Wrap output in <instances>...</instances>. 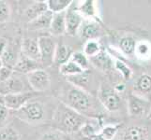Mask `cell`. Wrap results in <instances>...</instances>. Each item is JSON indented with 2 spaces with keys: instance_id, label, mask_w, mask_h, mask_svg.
Wrapping results in <instances>:
<instances>
[{
  "instance_id": "cell-31",
  "label": "cell",
  "mask_w": 151,
  "mask_h": 140,
  "mask_svg": "<svg viewBox=\"0 0 151 140\" xmlns=\"http://www.w3.org/2000/svg\"><path fill=\"white\" fill-rule=\"evenodd\" d=\"M12 9L9 4L7 1L0 0V23H6L9 20Z\"/></svg>"
},
{
  "instance_id": "cell-32",
  "label": "cell",
  "mask_w": 151,
  "mask_h": 140,
  "mask_svg": "<svg viewBox=\"0 0 151 140\" xmlns=\"http://www.w3.org/2000/svg\"><path fill=\"white\" fill-rule=\"evenodd\" d=\"M118 125H106L101 129L100 134L104 140H112L118 131Z\"/></svg>"
},
{
  "instance_id": "cell-23",
  "label": "cell",
  "mask_w": 151,
  "mask_h": 140,
  "mask_svg": "<svg viewBox=\"0 0 151 140\" xmlns=\"http://www.w3.org/2000/svg\"><path fill=\"white\" fill-rule=\"evenodd\" d=\"M137 42L132 36H124L118 42V47L126 56H132L135 53Z\"/></svg>"
},
{
  "instance_id": "cell-3",
  "label": "cell",
  "mask_w": 151,
  "mask_h": 140,
  "mask_svg": "<svg viewBox=\"0 0 151 140\" xmlns=\"http://www.w3.org/2000/svg\"><path fill=\"white\" fill-rule=\"evenodd\" d=\"M14 112L18 119L28 124H38L42 122L45 117V109L42 103L34 101L33 99Z\"/></svg>"
},
{
  "instance_id": "cell-25",
  "label": "cell",
  "mask_w": 151,
  "mask_h": 140,
  "mask_svg": "<svg viewBox=\"0 0 151 140\" xmlns=\"http://www.w3.org/2000/svg\"><path fill=\"white\" fill-rule=\"evenodd\" d=\"M101 51V46L97 39L86 40L84 45V48H83V53L89 59L99 54Z\"/></svg>"
},
{
  "instance_id": "cell-10",
  "label": "cell",
  "mask_w": 151,
  "mask_h": 140,
  "mask_svg": "<svg viewBox=\"0 0 151 140\" xmlns=\"http://www.w3.org/2000/svg\"><path fill=\"white\" fill-rule=\"evenodd\" d=\"M101 34V26L100 23L94 20L84 19L81 24V27L78 31V35L80 36L82 39L90 40L97 39V38Z\"/></svg>"
},
{
  "instance_id": "cell-28",
  "label": "cell",
  "mask_w": 151,
  "mask_h": 140,
  "mask_svg": "<svg viewBox=\"0 0 151 140\" xmlns=\"http://www.w3.org/2000/svg\"><path fill=\"white\" fill-rule=\"evenodd\" d=\"M70 61L75 63L83 70L89 69V65H90L89 58L86 56L83 51H73V53H72L70 57Z\"/></svg>"
},
{
  "instance_id": "cell-38",
  "label": "cell",
  "mask_w": 151,
  "mask_h": 140,
  "mask_svg": "<svg viewBox=\"0 0 151 140\" xmlns=\"http://www.w3.org/2000/svg\"><path fill=\"white\" fill-rule=\"evenodd\" d=\"M3 98H4V95H0V104H3Z\"/></svg>"
},
{
  "instance_id": "cell-5",
  "label": "cell",
  "mask_w": 151,
  "mask_h": 140,
  "mask_svg": "<svg viewBox=\"0 0 151 140\" xmlns=\"http://www.w3.org/2000/svg\"><path fill=\"white\" fill-rule=\"evenodd\" d=\"M30 88L34 92H44L51 86V77L43 68H40L27 75Z\"/></svg>"
},
{
  "instance_id": "cell-17",
  "label": "cell",
  "mask_w": 151,
  "mask_h": 140,
  "mask_svg": "<svg viewBox=\"0 0 151 140\" xmlns=\"http://www.w3.org/2000/svg\"><path fill=\"white\" fill-rule=\"evenodd\" d=\"M72 53H73V50L71 47L66 44H57L54 54L53 64L59 67L70 60Z\"/></svg>"
},
{
  "instance_id": "cell-4",
  "label": "cell",
  "mask_w": 151,
  "mask_h": 140,
  "mask_svg": "<svg viewBox=\"0 0 151 140\" xmlns=\"http://www.w3.org/2000/svg\"><path fill=\"white\" fill-rule=\"evenodd\" d=\"M98 99L102 107L108 111H116L120 107L121 99L114 88L103 83L98 91Z\"/></svg>"
},
{
  "instance_id": "cell-27",
  "label": "cell",
  "mask_w": 151,
  "mask_h": 140,
  "mask_svg": "<svg viewBox=\"0 0 151 140\" xmlns=\"http://www.w3.org/2000/svg\"><path fill=\"white\" fill-rule=\"evenodd\" d=\"M58 69H59V73L67 77L78 75V74L82 73L83 71H85L82 68H80L75 63H73V62L70 60L69 62H67V63H65L64 65H60L58 67Z\"/></svg>"
},
{
  "instance_id": "cell-19",
  "label": "cell",
  "mask_w": 151,
  "mask_h": 140,
  "mask_svg": "<svg viewBox=\"0 0 151 140\" xmlns=\"http://www.w3.org/2000/svg\"><path fill=\"white\" fill-rule=\"evenodd\" d=\"M48 10L46 1H35L25 9L24 17L27 19L28 23L32 22L35 19L40 17L41 14H43Z\"/></svg>"
},
{
  "instance_id": "cell-33",
  "label": "cell",
  "mask_w": 151,
  "mask_h": 140,
  "mask_svg": "<svg viewBox=\"0 0 151 140\" xmlns=\"http://www.w3.org/2000/svg\"><path fill=\"white\" fill-rule=\"evenodd\" d=\"M80 132H81L83 136L86 137V138H89V140L92 137H94L96 134H98L97 132H96L95 126L93 125V123H91L89 121H88L86 123L84 124V126L81 128Z\"/></svg>"
},
{
  "instance_id": "cell-36",
  "label": "cell",
  "mask_w": 151,
  "mask_h": 140,
  "mask_svg": "<svg viewBox=\"0 0 151 140\" xmlns=\"http://www.w3.org/2000/svg\"><path fill=\"white\" fill-rule=\"evenodd\" d=\"M13 69L8 66H2L0 68V83H3L6 80H8L10 77L13 75Z\"/></svg>"
},
{
  "instance_id": "cell-11",
  "label": "cell",
  "mask_w": 151,
  "mask_h": 140,
  "mask_svg": "<svg viewBox=\"0 0 151 140\" xmlns=\"http://www.w3.org/2000/svg\"><path fill=\"white\" fill-rule=\"evenodd\" d=\"M40 68H42V66H41V64L40 62L31 60V59L27 58V57L21 54L19 56L17 62L15 63L12 69H13L14 73L27 75V74L31 73L32 71H35Z\"/></svg>"
},
{
  "instance_id": "cell-22",
  "label": "cell",
  "mask_w": 151,
  "mask_h": 140,
  "mask_svg": "<svg viewBox=\"0 0 151 140\" xmlns=\"http://www.w3.org/2000/svg\"><path fill=\"white\" fill-rule=\"evenodd\" d=\"M90 80H91V72L89 69L83 71L82 73L78 75L67 77V80L69 81V83H70L72 86L80 88V89L83 90L86 89V87L90 82Z\"/></svg>"
},
{
  "instance_id": "cell-18",
  "label": "cell",
  "mask_w": 151,
  "mask_h": 140,
  "mask_svg": "<svg viewBox=\"0 0 151 140\" xmlns=\"http://www.w3.org/2000/svg\"><path fill=\"white\" fill-rule=\"evenodd\" d=\"M89 62L96 67V68L100 69L103 72L110 71L114 65L113 59L110 57V55H109L106 51H104L102 50L99 54L90 58Z\"/></svg>"
},
{
  "instance_id": "cell-2",
  "label": "cell",
  "mask_w": 151,
  "mask_h": 140,
  "mask_svg": "<svg viewBox=\"0 0 151 140\" xmlns=\"http://www.w3.org/2000/svg\"><path fill=\"white\" fill-rule=\"evenodd\" d=\"M61 102L86 118L98 116L96 100L86 90L71 86L64 92Z\"/></svg>"
},
{
  "instance_id": "cell-8",
  "label": "cell",
  "mask_w": 151,
  "mask_h": 140,
  "mask_svg": "<svg viewBox=\"0 0 151 140\" xmlns=\"http://www.w3.org/2000/svg\"><path fill=\"white\" fill-rule=\"evenodd\" d=\"M33 97H34V93L30 92L7 95H4L3 104L8 107L9 110L17 111L22 107H24L27 102L32 100Z\"/></svg>"
},
{
  "instance_id": "cell-6",
  "label": "cell",
  "mask_w": 151,
  "mask_h": 140,
  "mask_svg": "<svg viewBox=\"0 0 151 140\" xmlns=\"http://www.w3.org/2000/svg\"><path fill=\"white\" fill-rule=\"evenodd\" d=\"M40 55V64L50 65L53 64L56 43L51 36H40L37 39Z\"/></svg>"
},
{
  "instance_id": "cell-24",
  "label": "cell",
  "mask_w": 151,
  "mask_h": 140,
  "mask_svg": "<svg viewBox=\"0 0 151 140\" xmlns=\"http://www.w3.org/2000/svg\"><path fill=\"white\" fill-rule=\"evenodd\" d=\"M72 3V0H46L48 10L54 14L66 11Z\"/></svg>"
},
{
  "instance_id": "cell-29",
  "label": "cell",
  "mask_w": 151,
  "mask_h": 140,
  "mask_svg": "<svg viewBox=\"0 0 151 140\" xmlns=\"http://www.w3.org/2000/svg\"><path fill=\"white\" fill-rule=\"evenodd\" d=\"M0 140H21V134L12 126H5L0 129Z\"/></svg>"
},
{
  "instance_id": "cell-35",
  "label": "cell",
  "mask_w": 151,
  "mask_h": 140,
  "mask_svg": "<svg viewBox=\"0 0 151 140\" xmlns=\"http://www.w3.org/2000/svg\"><path fill=\"white\" fill-rule=\"evenodd\" d=\"M150 53V46L147 42H141L137 44L136 50H135V53L138 57H147Z\"/></svg>"
},
{
  "instance_id": "cell-12",
  "label": "cell",
  "mask_w": 151,
  "mask_h": 140,
  "mask_svg": "<svg viewBox=\"0 0 151 140\" xmlns=\"http://www.w3.org/2000/svg\"><path fill=\"white\" fill-rule=\"evenodd\" d=\"M24 92H25L24 81L15 75V73H13V75L8 80L3 82V83H0V95H2Z\"/></svg>"
},
{
  "instance_id": "cell-14",
  "label": "cell",
  "mask_w": 151,
  "mask_h": 140,
  "mask_svg": "<svg viewBox=\"0 0 151 140\" xmlns=\"http://www.w3.org/2000/svg\"><path fill=\"white\" fill-rule=\"evenodd\" d=\"M148 137L149 130L147 127L133 125L124 131L121 140H148Z\"/></svg>"
},
{
  "instance_id": "cell-26",
  "label": "cell",
  "mask_w": 151,
  "mask_h": 140,
  "mask_svg": "<svg viewBox=\"0 0 151 140\" xmlns=\"http://www.w3.org/2000/svg\"><path fill=\"white\" fill-rule=\"evenodd\" d=\"M0 57H1L3 65L10 67V68H13L15 63H16L19 58V56H17L16 53L13 50V48L9 46V44L7 45V48L5 49L4 53L1 54Z\"/></svg>"
},
{
  "instance_id": "cell-39",
  "label": "cell",
  "mask_w": 151,
  "mask_h": 140,
  "mask_svg": "<svg viewBox=\"0 0 151 140\" xmlns=\"http://www.w3.org/2000/svg\"><path fill=\"white\" fill-rule=\"evenodd\" d=\"M3 66V63H2V60H1V57H0V68Z\"/></svg>"
},
{
  "instance_id": "cell-21",
  "label": "cell",
  "mask_w": 151,
  "mask_h": 140,
  "mask_svg": "<svg viewBox=\"0 0 151 140\" xmlns=\"http://www.w3.org/2000/svg\"><path fill=\"white\" fill-rule=\"evenodd\" d=\"M65 12L55 13L53 16V20L50 25V32L53 36H61L66 33V22Z\"/></svg>"
},
{
  "instance_id": "cell-15",
  "label": "cell",
  "mask_w": 151,
  "mask_h": 140,
  "mask_svg": "<svg viewBox=\"0 0 151 140\" xmlns=\"http://www.w3.org/2000/svg\"><path fill=\"white\" fill-rule=\"evenodd\" d=\"M76 6V9L78 10L82 17L87 20H94L98 22V9L97 2L93 0H84L79 2Z\"/></svg>"
},
{
  "instance_id": "cell-9",
  "label": "cell",
  "mask_w": 151,
  "mask_h": 140,
  "mask_svg": "<svg viewBox=\"0 0 151 140\" xmlns=\"http://www.w3.org/2000/svg\"><path fill=\"white\" fill-rule=\"evenodd\" d=\"M84 18L78 12L76 7H73V3L66 10L65 22H66V33L70 36H75L78 34Z\"/></svg>"
},
{
  "instance_id": "cell-37",
  "label": "cell",
  "mask_w": 151,
  "mask_h": 140,
  "mask_svg": "<svg viewBox=\"0 0 151 140\" xmlns=\"http://www.w3.org/2000/svg\"><path fill=\"white\" fill-rule=\"evenodd\" d=\"M9 115V110L4 104H0V125L8 120Z\"/></svg>"
},
{
  "instance_id": "cell-34",
  "label": "cell",
  "mask_w": 151,
  "mask_h": 140,
  "mask_svg": "<svg viewBox=\"0 0 151 140\" xmlns=\"http://www.w3.org/2000/svg\"><path fill=\"white\" fill-rule=\"evenodd\" d=\"M40 140H65V137H64V134H62L59 131H56L54 129V130L43 134Z\"/></svg>"
},
{
  "instance_id": "cell-16",
  "label": "cell",
  "mask_w": 151,
  "mask_h": 140,
  "mask_svg": "<svg viewBox=\"0 0 151 140\" xmlns=\"http://www.w3.org/2000/svg\"><path fill=\"white\" fill-rule=\"evenodd\" d=\"M134 95L143 97V95H147L151 93V75L142 74L140 75L133 83Z\"/></svg>"
},
{
  "instance_id": "cell-1",
  "label": "cell",
  "mask_w": 151,
  "mask_h": 140,
  "mask_svg": "<svg viewBox=\"0 0 151 140\" xmlns=\"http://www.w3.org/2000/svg\"><path fill=\"white\" fill-rule=\"evenodd\" d=\"M88 119L60 102L52 119V125L56 131L64 134L79 132Z\"/></svg>"
},
{
  "instance_id": "cell-7",
  "label": "cell",
  "mask_w": 151,
  "mask_h": 140,
  "mask_svg": "<svg viewBox=\"0 0 151 140\" xmlns=\"http://www.w3.org/2000/svg\"><path fill=\"white\" fill-rule=\"evenodd\" d=\"M128 110L131 117H144L148 112V110H150L149 102L134 93H129L128 97Z\"/></svg>"
},
{
  "instance_id": "cell-13",
  "label": "cell",
  "mask_w": 151,
  "mask_h": 140,
  "mask_svg": "<svg viewBox=\"0 0 151 140\" xmlns=\"http://www.w3.org/2000/svg\"><path fill=\"white\" fill-rule=\"evenodd\" d=\"M21 51H22V55L40 63V55L37 39L32 38H24L21 45Z\"/></svg>"
},
{
  "instance_id": "cell-30",
  "label": "cell",
  "mask_w": 151,
  "mask_h": 140,
  "mask_svg": "<svg viewBox=\"0 0 151 140\" xmlns=\"http://www.w3.org/2000/svg\"><path fill=\"white\" fill-rule=\"evenodd\" d=\"M114 67H116V69L118 70L119 73L122 75V77H124L125 80H129L132 77V70L129 68V66L127 64H125L123 61L116 59V62H114Z\"/></svg>"
},
{
  "instance_id": "cell-40",
  "label": "cell",
  "mask_w": 151,
  "mask_h": 140,
  "mask_svg": "<svg viewBox=\"0 0 151 140\" xmlns=\"http://www.w3.org/2000/svg\"><path fill=\"white\" fill-rule=\"evenodd\" d=\"M148 119H150V120H151V109L149 110V113H148Z\"/></svg>"
},
{
  "instance_id": "cell-20",
  "label": "cell",
  "mask_w": 151,
  "mask_h": 140,
  "mask_svg": "<svg viewBox=\"0 0 151 140\" xmlns=\"http://www.w3.org/2000/svg\"><path fill=\"white\" fill-rule=\"evenodd\" d=\"M54 13H52L50 10H47L43 14H41L40 17L35 19L32 22L28 23V28L30 30H42L49 29L50 25L53 20Z\"/></svg>"
}]
</instances>
